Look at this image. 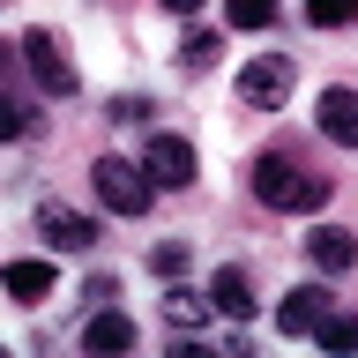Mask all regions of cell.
Returning <instances> with one entry per match:
<instances>
[{
	"instance_id": "23",
	"label": "cell",
	"mask_w": 358,
	"mask_h": 358,
	"mask_svg": "<svg viewBox=\"0 0 358 358\" xmlns=\"http://www.w3.org/2000/svg\"><path fill=\"white\" fill-rule=\"evenodd\" d=\"M351 8H358V0H351Z\"/></svg>"
},
{
	"instance_id": "16",
	"label": "cell",
	"mask_w": 358,
	"mask_h": 358,
	"mask_svg": "<svg viewBox=\"0 0 358 358\" xmlns=\"http://www.w3.org/2000/svg\"><path fill=\"white\" fill-rule=\"evenodd\" d=\"M30 120H38V112L22 105V97H8V90H0V142H15V134H30Z\"/></svg>"
},
{
	"instance_id": "14",
	"label": "cell",
	"mask_w": 358,
	"mask_h": 358,
	"mask_svg": "<svg viewBox=\"0 0 358 358\" xmlns=\"http://www.w3.org/2000/svg\"><path fill=\"white\" fill-rule=\"evenodd\" d=\"M313 343H321V351H358V313H321V329H313Z\"/></svg>"
},
{
	"instance_id": "3",
	"label": "cell",
	"mask_w": 358,
	"mask_h": 358,
	"mask_svg": "<svg viewBox=\"0 0 358 358\" xmlns=\"http://www.w3.org/2000/svg\"><path fill=\"white\" fill-rule=\"evenodd\" d=\"M22 67H30V83L45 90V97H75L83 90V75H75V60H67V45L52 38V30H22Z\"/></svg>"
},
{
	"instance_id": "15",
	"label": "cell",
	"mask_w": 358,
	"mask_h": 358,
	"mask_svg": "<svg viewBox=\"0 0 358 358\" xmlns=\"http://www.w3.org/2000/svg\"><path fill=\"white\" fill-rule=\"evenodd\" d=\"M224 15H231V30H268L276 22V0H224Z\"/></svg>"
},
{
	"instance_id": "1",
	"label": "cell",
	"mask_w": 358,
	"mask_h": 358,
	"mask_svg": "<svg viewBox=\"0 0 358 358\" xmlns=\"http://www.w3.org/2000/svg\"><path fill=\"white\" fill-rule=\"evenodd\" d=\"M246 187H254L262 209H284V217H321L329 194H336V179H321L313 164H299V157H284V150H262V157H254Z\"/></svg>"
},
{
	"instance_id": "10",
	"label": "cell",
	"mask_w": 358,
	"mask_h": 358,
	"mask_svg": "<svg viewBox=\"0 0 358 358\" xmlns=\"http://www.w3.org/2000/svg\"><path fill=\"white\" fill-rule=\"evenodd\" d=\"M321 313H329V291H321V284H299L284 306H276V329H284V336H313V329H321Z\"/></svg>"
},
{
	"instance_id": "2",
	"label": "cell",
	"mask_w": 358,
	"mask_h": 358,
	"mask_svg": "<svg viewBox=\"0 0 358 358\" xmlns=\"http://www.w3.org/2000/svg\"><path fill=\"white\" fill-rule=\"evenodd\" d=\"M90 187H97V201H105L112 217H150V201H157L150 172L127 164V157H97V164H90Z\"/></svg>"
},
{
	"instance_id": "7",
	"label": "cell",
	"mask_w": 358,
	"mask_h": 358,
	"mask_svg": "<svg viewBox=\"0 0 358 358\" xmlns=\"http://www.w3.org/2000/svg\"><path fill=\"white\" fill-rule=\"evenodd\" d=\"M313 120H321V134H329L336 150H358V90H321Z\"/></svg>"
},
{
	"instance_id": "22",
	"label": "cell",
	"mask_w": 358,
	"mask_h": 358,
	"mask_svg": "<svg viewBox=\"0 0 358 358\" xmlns=\"http://www.w3.org/2000/svg\"><path fill=\"white\" fill-rule=\"evenodd\" d=\"M157 8H164V15H194L201 0H157Z\"/></svg>"
},
{
	"instance_id": "8",
	"label": "cell",
	"mask_w": 358,
	"mask_h": 358,
	"mask_svg": "<svg viewBox=\"0 0 358 358\" xmlns=\"http://www.w3.org/2000/svg\"><path fill=\"white\" fill-rule=\"evenodd\" d=\"M209 313H217V321H254V284H246V268H217V276H209Z\"/></svg>"
},
{
	"instance_id": "21",
	"label": "cell",
	"mask_w": 358,
	"mask_h": 358,
	"mask_svg": "<svg viewBox=\"0 0 358 358\" xmlns=\"http://www.w3.org/2000/svg\"><path fill=\"white\" fill-rule=\"evenodd\" d=\"M15 67H22V45H0V90L15 83Z\"/></svg>"
},
{
	"instance_id": "9",
	"label": "cell",
	"mask_w": 358,
	"mask_h": 358,
	"mask_svg": "<svg viewBox=\"0 0 358 358\" xmlns=\"http://www.w3.org/2000/svg\"><path fill=\"white\" fill-rule=\"evenodd\" d=\"M306 254H313V268H321V276H343V268L358 262V239H351V231H343V224H313Z\"/></svg>"
},
{
	"instance_id": "18",
	"label": "cell",
	"mask_w": 358,
	"mask_h": 358,
	"mask_svg": "<svg viewBox=\"0 0 358 358\" xmlns=\"http://www.w3.org/2000/svg\"><path fill=\"white\" fill-rule=\"evenodd\" d=\"M306 15L321 22V30H343V22H351L358 8H351V0H306Z\"/></svg>"
},
{
	"instance_id": "20",
	"label": "cell",
	"mask_w": 358,
	"mask_h": 358,
	"mask_svg": "<svg viewBox=\"0 0 358 358\" xmlns=\"http://www.w3.org/2000/svg\"><path fill=\"white\" fill-rule=\"evenodd\" d=\"M112 120H120V127H142V120H150V97H112Z\"/></svg>"
},
{
	"instance_id": "5",
	"label": "cell",
	"mask_w": 358,
	"mask_h": 358,
	"mask_svg": "<svg viewBox=\"0 0 358 358\" xmlns=\"http://www.w3.org/2000/svg\"><path fill=\"white\" fill-rule=\"evenodd\" d=\"M291 75H299V67H291L284 52H262V60H246V67H239V105L276 112V105L291 97Z\"/></svg>"
},
{
	"instance_id": "4",
	"label": "cell",
	"mask_w": 358,
	"mask_h": 358,
	"mask_svg": "<svg viewBox=\"0 0 358 358\" xmlns=\"http://www.w3.org/2000/svg\"><path fill=\"white\" fill-rule=\"evenodd\" d=\"M142 172H150L157 194H179V187H194L201 157H194V142H179V134H150V150H142Z\"/></svg>"
},
{
	"instance_id": "19",
	"label": "cell",
	"mask_w": 358,
	"mask_h": 358,
	"mask_svg": "<svg viewBox=\"0 0 358 358\" xmlns=\"http://www.w3.org/2000/svg\"><path fill=\"white\" fill-rule=\"evenodd\" d=\"M150 268L164 276V284H172V276H187V246H172V239H164V246H150Z\"/></svg>"
},
{
	"instance_id": "12",
	"label": "cell",
	"mask_w": 358,
	"mask_h": 358,
	"mask_svg": "<svg viewBox=\"0 0 358 358\" xmlns=\"http://www.w3.org/2000/svg\"><path fill=\"white\" fill-rule=\"evenodd\" d=\"M83 343H90L97 358H112V351H134V321H127L120 306H105V313H97V321L83 329Z\"/></svg>"
},
{
	"instance_id": "11",
	"label": "cell",
	"mask_w": 358,
	"mask_h": 358,
	"mask_svg": "<svg viewBox=\"0 0 358 358\" xmlns=\"http://www.w3.org/2000/svg\"><path fill=\"white\" fill-rule=\"evenodd\" d=\"M0 284H8V299H22V306H38V299H52V262H8L0 268Z\"/></svg>"
},
{
	"instance_id": "17",
	"label": "cell",
	"mask_w": 358,
	"mask_h": 358,
	"mask_svg": "<svg viewBox=\"0 0 358 358\" xmlns=\"http://www.w3.org/2000/svg\"><path fill=\"white\" fill-rule=\"evenodd\" d=\"M179 60H187V67H209V60H217V30H187Z\"/></svg>"
},
{
	"instance_id": "6",
	"label": "cell",
	"mask_w": 358,
	"mask_h": 358,
	"mask_svg": "<svg viewBox=\"0 0 358 358\" xmlns=\"http://www.w3.org/2000/svg\"><path fill=\"white\" fill-rule=\"evenodd\" d=\"M38 231L60 246V254H90V246H97V224H90L83 209H67V201H45V209H38Z\"/></svg>"
},
{
	"instance_id": "13",
	"label": "cell",
	"mask_w": 358,
	"mask_h": 358,
	"mask_svg": "<svg viewBox=\"0 0 358 358\" xmlns=\"http://www.w3.org/2000/svg\"><path fill=\"white\" fill-rule=\"evenodd\" d=\"M157 306H164V321H172V329H201V321H209V291H187V284L172 276Z\"/></svg>"
}]
</instances>
